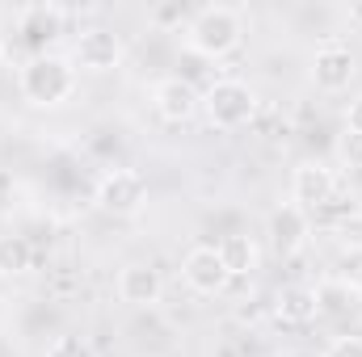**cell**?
Segmentation results:
<instances>
[{"instance_id": "obj_7", "label": "cell", "mask_w": 362, "mask_h": 357, "mask_svg": "<svg viewBox=\"0 0 362 357\" xmlns=\"http://www.w3.org/2000/svg\"><path fill=\"white\" fill-rule=\"evenodd\" d=\"M72 63H81L85 72H114L122 63V38L114 30H101L93 25L76 38V51H72Z\"/></svg>"}, {"instance_id": "obj_18", "label": "cell", "mask_w": 362, "mask_h": 357, "mask_svg": "<svg viewBox=\"0 0 362 357\" xmlns=\"http://www.w3.org/2000/svg\"><path fill=\"white\" fill-rule=\"evenodd\" d=\"M337 156H341V164L350 169V173H362V135H341V143H337Z\"/></svg>"}, {"instance_id": "obj_3", "label": "cell", "mask_w": 362, "mask_h": 357, "mask_svg": "<svg viewBox=\"0 0 362 357\" xmlns=\"http://www.w3.org/2000/svg\"><path fill=\"white\" fill-rule=\"evenodd\" d=\"M202 109L211 118V126L219 131H236L249 126L257 114V92L249 89L245 80H215L211 89L202 92Z\"/></svg>"}, {"instance_id": "obj_4", "label": "cell", "mask_w": 362, "mask_h": 357, "mask_svg": "<svg viewBox=\"0 0 362 357\" xmlns=\"http://www.w3.org/2000/svg\"><path fill=\"white\" fill-rule=\"evenodd\" d=\"M93 202L105 214H114V219H131L148 202V181H144V173H135V169H110L105 177L97 181Z\"/></svg>"}, {"instance_id": "obj_21", "label": "cell", "mask_w": 362, "mask_h": 357, "mask_svg": "<svg viewBox=\"0 0 362 357\" xmlns=\"http://www.w3.org/2000/svg\"><path fill=\"white\" fill-rule=\"evenodd\" d=\"M346 131L350 135H362V97L350 101V109H346Z\"/></svg>"}, {"instance_id": "obj_13", "label": "cell", "mask_w": 362, "mask_h": 357, "mask_svg": "<svg viewBox=\"0 0 362 357\" xmlns=\"http://www.w3.org/2000/svg\"><path fill=\"white\" fill-rule=\"evenodd\" d=\"M17 25H21V34H25V42H51L59 30H64V8L59 4H30V8H21L17 13Z\"/></svg>"}, {"instance_id": "obj_1", "label": "cell", "mask_w": 362, "mask_h": 357, "mask_svg": "<svg viewBox=\"0 0 362 357\" xmlns=\"http://www.w3.org/2000/svg\"><path fill=\"white\" fill-rule=\"evenodd\" d=\"M17 89H21V97H25L30 105L55 109V105H64V101L76 92V63L64 59V55H47V51H42V55H34V59L21 68Z\"/></svg>"}, {"instance_id": "obj_19", "label": "cell", "mask_w": 362, "mask_h": 357, "mask_svg": "<svg viewBox=\"0 0 362 357\" xmlns=\"http://www.w3.org/2000/svg\"><path fill=\"white\" fill-rule=\"evenodd\" d=\"M320 357H362V337H337Z\"/></svg>"}, {"instance_id": "obj_16", "label": "cell", "mask_w": 362, "mask_h": 357, "mask_svg": "<svg viewBox=\"0 0 362 357\" xmlns=\"http://www.w3.org/2000/svg\"><path fill=\"white\" fill-rule=\"evenodd\" d=\"M337 273H333V282L337 286H346L350 294H362V248H341V257H337Z\"/></svg>"}, {"instance_id": "obj_6", "label": "cell", "mask_w": 362, "mask_h": 357, "mask_svg": "<svg viewBox=\"0 0 362 357\" xmlns=\"http://www.w3.org/2000/svg\"><path fill=\"white\" fill-rule=\"evenodd\" d=\"M181 277H185V286L194 294H223L228 282H232L219 248H211V244H198V248H189L181 257Z\"/></svg>"}, {"instance_id": "obj_8", "label": "cell", "mask_w": 362, "mask_h": 357, "mask_svg": "<svg viewBox=\"0 0 362 357\" xmlns=\"http://www.w3.org/2000/svg\"><path fill=\"white\" fill-rule=\"evenodd\" d=\"M270 248L286 261V257H295L303 244H308V236H312V219H308V210H299L295 202H286V206H278L270 214Z\"/></svg>"}, {"instance_id": "obj_22", "label": "cell", "mask_w": 362, "mask_h": 357, "mask_svg": "<svg viewBox=\"0 0 362 357\" xmlns=\"http://www.w3.org/2000/svg\"><path fill=\"white\" fill-rule=\"evenodd\" d=\"M0 59H4V38H0Z\"/></svg>"}, {"instance_id": "obj_15", "label": "cell", "mask_w": 362, "mask_h": 357, "mask_svg": "<svg viewBox=\"0 0 362 357\" xmlns=\"http://www.w3.org/2000/svg\"><path fill=\"white\" fill-rule=\"evenodd\" d=\"M30 265H34L30 240L17 231H4L0 236V277H21V273H30Z\"/></svg>"}, {"instance_id": "obj_14", "label": "cell", "mask_w": 362, "mask_h": 357, "mask_svg": "<svg viewBox=\"0 0 362 357\" xmlns=\"http://www.w3.org/2000/svg\"><path fill=\"white\" fill-rule=\"evenodd\" d=\"M219 257H223V265L232 277H249L253 269H257V244H253V236H223L219 240Z\"/></svg>"}, {"instance_id": "obj_5", "label": "cell", "mask_w": 362, "mask_h": 357, "mask_svg": "<svg viewBox=\"0 0 362 357\" xmlns=\"http://www.w3.org/2000/svg\"><path fill=\"white\" fill-rule=\"evenodd\" d=\"M337 193H341V177H337V169H329V164L308 160V164H299L295 177H291V202H295L299 210H308V214L333 206Z\"/></svg>"}, {"instance_id": "obj_2", "label": "cell", "mask_w": 362, "mask_h": 357, "mask_svg": "<svg viewBox=\"0 0 362 357\" xmlns=\"http://www.w3.org/2000/svg\"><path fill=\"white\" fill-rule=\"evenodd\" d=\"M185 38H189V47H194L198 55L223 59V55H232V51L240 47V38H245V17H240L236 8H228V4L198 8L194 21H189V30H185Z\"/></svg>"}, {"instance_id": "obj_11", "label": "cell", "mask_w": 362, "mask_h": 357, "mask_svg": "<svg viewBox=\"0 0 362 357\" xmlns=\"http://www.w3.org/2000/svg\"><path fill=\"white\" fill-rule=\"evenodd\" d=\"M160 294H165V277H160L156 265L135 261V265H127L118 273V298H122V303H131V307H152V303H160Z\"/></svg>"}, {"instance_id": "obj_20", "label": "cell", "mask_w": 362, "mask_h": 357, "mask_svg": "<svg viewBox=\"0 0 362 357\" xmlns=\"http://www.w3.org/2000/svg\"><path fill=\"white\" fill-rule=\"evenodd\" d=\"M337 236L346 240V248H362V219H346L337 227Z\"/></svg>"}, {"instance_id": "obj_9", "label": "cell", "mask_w": 362, "mask_h": 357, "mask_svg": "<svg viewBox=\"0 0 362 357\" xmlns=\"http://www.w3.org/2000/svg\"><path fill=\"white\" fill-rule=\"evenodd\" d=\"M354 55L346 51V47H337V42H329V47H320L316 55H312V85L320 92H341L350 89V80H354Z\"/></svg>"}, {"instance_id": "obj_17", "label": "cell", "mask_w": 362, "mask_h": 357, "mask_svg": "<svg viewBox=\"0 0 362 357\" xmlns=\"http://www.w3.org/2000/svg\"><path fill=\"white\" fill-rule=\"evenodd\" d=\"M47 357H97V353H93V345L85 341V337L68 332V337H55V341H51Z\"/></svg>"}, {"instance_id": "obj_10", "label": "cell", "mask_w": 362, "mask_h": 357, "mask_svg": "<svg viewBox=\"0 0 362 357\" xmlns=\"http://www.w3.org/2000/svg\"><path fill=\"white\" fill-rule=\"evenodd\" d=\"M152 101H156V114H160L165 122H189V118L202 109L198 89H194L189 80H181V76H165V80L152 89Z\"/></svg>"}, {"instance_id": "obj_12", "label": "cell", "mask_w": 362, "mask_h": 357, "mask_svg": "<svg viewBox=\"0 0 362 357\" xmlns=\"http://www.w3.org/2000/svg\"><path fill=\"white\" fill-rule=\"evenodd\" d=\"M274 315L282 324H312L320 315V298L312 286H282L274 298Z\"/></svg>"}]
</instances>
